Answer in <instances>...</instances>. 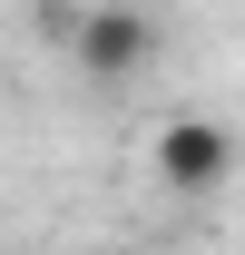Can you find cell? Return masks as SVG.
<instances>
[{
    "label": "cell",
    "mask_w": 245,
    "mask_h": 255,
    "mask_svg": "<svg viewBox=\"0 0 245 255\" xmlns=\"http://www.w3.org/2000/svg\"><path fill=\"white\" fill-rule=\"evenodd\" d=\"M69 59L89 69V79H137L157 59V20L137 0H98V10H79V30H69Z\"/></svg>",
    "instance_id": "cell-1"
},
{
    "label": "cell",
    "mask_w": 245,
    "mask_h": 255,
    "mask_svg": "<svg viewBox=\"0 0 245 255\" xmlns=\"http://www.w3.org/2000/svg\"><path fill=\"white\" fill-rule=\"evenodd\" d=\"M226 167H236V137L216 118H167L157 128V177H167V187L206 196V187H226Z\"/></svg>",
    "instance_id": "cell-2"
}]
</instances>
